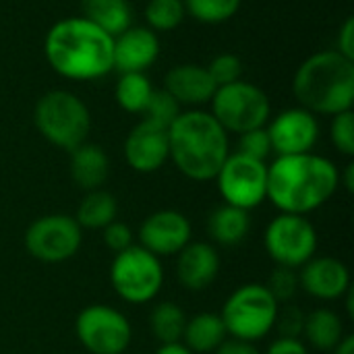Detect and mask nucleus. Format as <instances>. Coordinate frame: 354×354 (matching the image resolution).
Segmentation results:
<instances>
[{
	"label": "nucleus",
	"instance_id": "39",
	"mask_svg": "<svg viewBox=\"0 0 354 354\" xmlns=\"http://www.w3.org/2000/svg\"><path fill=\"white\" fill-rule=\"evenodd\" d=\"M214 354H261L257 351V346L253 342H245V340H224Z\"/></svg>",
	"mask_w": 354,
	"mask_h": 354
},
{
	"label": "nucleus",
	"instance_id": "36",
	"mask_svg": "<svg viewBox=\"0 0 354 354\" xmlns=\"http://www.w3.org/2000/svg\"><path fill=\"white\" fill-rule=\"evenodd\" d=\"M102 232H104V245L114 253H120V251H124V249H129L133 245V232L124 222L114 220Z\"/></svg>",
	"mask_w": 354,
	"mask_h": 354
},
{
	"label": "nucleus",
	"instance_id": "35",
	"mask_svg": "<svg viewBox=\"0 0 354 354\" xmlns=\"http://www.w3.org/2000/svg\"><path fill=\"white\" fill-rule=\"evenodd\" d=\"M305 313L297 305H284L278 307V315L274 322V330L278 332V338H292L301 340L303 338V328H305Z\"/></svg>",
	"mask_w": 354,
	"mask_h": 354
},
{
	"label": "nucleus",
	"instance_id": "25",
	"mask_svg": "<svg viewBox=\"0 0 354 354\" xmlns=\"http://www.w3.org/2000/svg\"><path fill=\"white\" fill-rule=\"evenodd\" d=\"M118 216V203L114 199V195H110L104 189H95L85 193V197L81 199L79 207H77V224L81 228H89V230H104L108 224H112Z\"/></svg>",
	"mask_w": 354,
	"mask_h": 354
},
{
	"label": "nucleus",
	"instance_id": "42",
	"mask_svg": "<svg viewBox=\"0 0 354 354\" xmlns=\"http://www.w3.org/2000/svg\"><path fill=\"white\" fill-rule=\"evenodd\" d=\"M334 354H354V336H342V340L334 348Z\"/></svg>",
	"mask_w": 354,
	"mask_h": 354
},
{
	"label": "nucleus",
	"instance_id": "1",
	"mask_svg": "<svg viewBox=\"0 0 354 354\" xmlns=\"http://www.w3.org/2000/svg\"><path fill=\"white\" fill-rule=\"evenodd\" d=\"M340 172L332 160L315 153L278 156L268 166V199L280 214L307 216L332 199Z\"/></svg>",
	"mask_w": 354,
	"mask_h": 354
},
{
	"label": "nucleus",
	"instance_id": "14",
	"mask_svg": "<svg viewBox=\"0 0 354 354\" xmlns=\"http://www.w3.org/2000/svg\"><path fill=\"white\" fill-rule=\"evenodd\" d=\"M191 222L185 214L174 209H160L147 216L139 228L141 247L156 257L178 255L191 243Z\"/></svg>",
	"mask_w": 354,
	"mask_h": 354
},
{
	"label": "nucleus",
	"instance_id": "33",
	"mask_svg": "<svg viewBox=\"0 0 354 354\" xmlns=\"http://www.w3.org/2000/svg\"><path fill=\"white\" fill-rule=\"evenodd\" d=\"M205 68H207L212 81L216 83V87L230 85V83L239 81L241 75H243L241 58L234 56V54H220V56H216Z\"/></svg>",
	"mask_w": 354,
	"mask_h": 354
},
{
	"label": "nucleus",
	"instance_id": "26",
	"mask_svg": "<svg viewBox=\"0 0 354 354\" xmlns=\"http://www.w3.org/2000/svg\"><path fill=\"white\" fill-rule=\"evenodd\" d=\"M185 326H187V315L176 303L170 301L158 303L149 313V330L160 344L180 342Z\"/></svg>",
	"mask_w": 354,
	"mask_h": 354
},
{
	"label": "nucleus",
	"instance_id": "12",
	"mask_svg": "<svg viewBox=\"0 0 354 354\" xmlns=\"http://www.w3.org/2000/svg\"><path fill=\"white\" fill-rule=\"evenodd\" d=\"M83 228L66 214H50L33 220L25 232L29 255L44 263H62L77 255Z\"/></svg>",
	"mask_w": 354,
	"mask_h": 354
},
{
	"label": "nucleus",
	"instance_id": "16",
	"mask_svg": "<svg viewBox=\"0 0 354 354\" xmlns=\"http://www.w3.org/2000/svg\"><path fill=\"white\" fill-rule=\"evenodd\" d=\"M299 270V286L313 299L338 301L351 288V272L336 257H311Z\"/></svg>",
	"mask_w": 354,
	"mask_h": 354
},
{
	"label": "nucleus",
	"instance_id": "38",
	"mask_svg": "<svg viewBox=\"0 0 354 354\" xmlns=\"http://www.w3.org/2000/svg\"><path fill=\"white\" fill-rule=\"evenodd\" d=\"M266 354H309L307 346L301 340L292 338H276Z\"/></svg>",
	"mask_w": 354,
	"mask_h": 354
},
{
	"label": "nucleus",
	"instance_id": "15",
	"mask_svg": "<svg viewBox=\"0 0 354 354\" xmlns=\"http://www.w3.org/2000/svg\"><path fill=\"white\" fill-rule=\"evenodd\" d=\"M124 158L135 172L151 174L160 170L170 158L168 129L143 118L137 127H133L124 141Z\"/></svg>",
	"mask_w": 354,
	"mask_h": 354
},
{
	"label": "nucleus",
	"instance_id": "21",
	"mask_svg": "<svg viewBox=\"0 0 354 354\" xmlns=\"http://www.w3.org/2000/svg\"><path fill=\"white\" fill-rule=\"evenodd\" d=\"M207 232L216 245H222V247L241 245L251 232L249 212L228 205V203H222L212 209V214L207 218Z\"/></svg>",
	"mask_w": 354,
	"mask_h": 354
},
{
	"label": "nucleus",
	"instance_id": "17",
	"mask_svg": "<svg viewBox=\"0 0 354 354\" xmlns=\"http://www.w3.org/2000/svg\"><path fill=\"white\" fill-rule=\"evenodd\" d=\"M160 54V39L149 27H129L114 37L112 60L122 73H145Z\"/></svg>",
	"mask_w": 354,
	"mask_h": 354
},
{
	"label": "nucleus",
	"instance_id": "23",
	"mask_svg": "<svg viewBox=\"0 0 354 354\" xmlns=\"http://www.w3.org/2000/svg\"><path fill=\"white\" fill-rule=\"evenodd\" d=\"M83 17L116 37L131 27V6L127 0H81Z\"/></svg>",
	"mask_w": 354,
	"mask_h": 354
},
{
	"label": "nucleus",
	"instance_id": "22",
	"mask_svg": "<svg viewBox=\"0 0 354 354\" xmlns=\"http://www.w3.org/2000/svg\"><path fill=\"white\" fill-rule=\"evenodd\" d=\"M228 340L224 322L220 313H197L191 319H187L185 332H183V344L193 354L216 353V348Z\"/></svg>",
	"mask_w": 354,
	"mask_h": 354
},
{
	"label": "nucleus",
	"instance_id": "32",
	"mask_svg": "<svg viewBox=\"0 0 354 354\" xmlns=\"http://www.w3.org/2000/svg\"><path fill=\"white\" fill-rule=\"evenodd\" d=\"M330 137L334 147L344 153V156H354V114L353 110L340 112L332 118L330 124Z\"/></svg>",
	"mask_w": 354,
	"mask_h": 354
},
{
	"label": "nucleus",
	"instance_id": "13",
	"mask_svg": "<svg viewBox=\"0 0 354 354\" xmlns=\"http://www.w3.org/2000/svg\"><path fill=\"white\" fill-rule=\"evenodd\" d=\"M272 143V151L278 156L309 153L319 137V124L315 114L305 108H290L280 112L266 127Z\"/></svg>",
	"mask_w": 354,
	"mask_h": 354
},
{
	"label": "nucleus",
	"instance_id": "40",
	"mask_svg": "<svg viewBox=\"0 0 354 354\" xmlns=\"http://www.w3.org/2000/svg\"><path fill=\"white\" fill-rule=\"evenodd\" d=\"M156 354H193L183 342L176 344H160V348L156 351Z\"/></svg>",
	"mask_w": 354,
	"mask_h": 354
},
{
	"label": "nucleus",
	"instance_id": "20",
	"mask_svg": "<svg viewBox=\"0 0 354 354\" xmlns=\"http://www.w3.org/2000/svg\"><path fill=\"white\" fill-rule=\"evenodd\" d=\"M71 153V178L85 193L102 189L110 174V160L106 151L95 143H81Z\"/></svg>",
	"mask_w": 354,
	"mask_h": 354
},
{
	"label": "nucleus",
	"instance_id": "11",
	"mask_svg": "<svg viewBox=\"0 0 354 354\" xmlns=\"http://www.w3.org/2000/svg\"><path fill=\"white\" fill-rule=\"evenodd\" d=\"M214 180L218 183V191L224 203L241 207L245 212H251L268 199L266 162L241 153H230Z\"/></svg>",
	"mask_w": 354,
	"mask_h": 354
},
{
	"label": "nucleus",
	"instance_id": "9",
	"mask_svg": "<svg viewBox=\"0 0 354 354\" xmlns=\"http://www.w3.org/2000/svg\"><path fill=\"white\" fill-rule=\"evenodd\" d=\"M263 247L270 259L282 268L299 270L317 251V232L307 216L278 214L263 232Z\"/></svg>",
	"mask_w": 354,
	"mask_h": 354
},
{
	"label": "nucleus",
	"instance_id": "30",
	"mask_svg": "<svg viewBox=\"0 0 354 354\" xmlns=\"http://www.w3.org/2000/svg\"><path fill=\"white\" fill-rule=\"evenodd\" d=\"M178 114H180V104L166 89H153L143 110V118L162 129H170V124L178 118Z\"/></svg>",
	"mask_w": 354,
	"mask_h": 354
},
{
	"label": "nucleus",
	"instance_id": "29",
	"mask_svg": "<svg viewBox=\"0 0 354 354\" xmlns=\"http://www.w3.org/2000/svg\"><path fill=\"white\" fill-rule=\"evenodd\" d=\"M183 0H149L145 8V19L151 31H172L185 19Z\"/></svg>",
	"mask_w": 354,
	"mask_h": 354
},
{
	"label": "nucleus",
	"instance_id": "18",
	"mask_svg": "<svg viewBox=\"0 0 354 354\" xmlns=\"http://www.w3.org/2000/svg\"><path fill=\"white\" fill-rule=\"evenodd\" d=\"M220 274V253L212 243L191 241L176 259V278L183 288L201 292L209 288Z\"/></svg>",
	"mask_w": 354,
	"mask_h": 354
},
{
	"label": "nucleus",
	"instance_id": "8",
	"mask_svg": "<svg viewBox=\"0 0 354 354\" xmlns=\"http://www.w3.org/2000/svg\"><path fill=\"white\" fill-rule=\"evenodd\" d=\"M270 100L253 83L234 81L230 85L218 87L212 97V116L220 122L226 133H247L261 129L270 120Z\"/></svg>",
	"mask_w": 354,
	"mask_h": 354
},
{
	"label": "nucleus",
	"instance_id": "27",
	"mask_svg": "<svg viewBox=\"0 0 354 354\" xmlns=\"http://www.w3.org/2000/svg\"><path fill=\"white\" fill-rule=\"evenodd\" d=\"M151 83L145 77V73H122L116 89H114V97L118 102V106L131 114H143L149 97H151Z\"/></svg>",
	"mask_w": 354,
	"mask_h": 354
},
{
	"label": "nucleus",
	"instance_id": "19",
	"mask_svg": "<svg viewBox=\"0 0 354 354\" xmlns=\"http://www.w3.org/2000/svg\"><path fill=\"white\" fill-rule=\"evenodd\" d=\"M164 89L183 106H201L212 102L216 93V83L212 81L205 66L199 64H178L170 68L164 77Z\"/></svg>",
	"mask_w": 354,
	"mask_h": 354
},
{
	"label": "nucleus",
	"instance_id": "34",
	"mask_svg": "<svg viewBox=\"0 0 354 354\" xmlns=\"http://www.w3.org/2000/svg\"><path fill=\"white\" fill-rule=\"evenodd\" d=\"M236 153L253 158V160H259V162H266L270 158V153H272V143H270V135H268L266 127L241 133L239 135V151Z\"/></svg>",
	"mask_w": 354,
	"mask_h": 354
},
{
	"label": "nucleus",
	"instance_id": "6",
	"mask_svg": "<svg viewBox=\"0 0 354 354\" xmlns=\"http://www.w3.org/2000/svg\"><path fill=\"white\" fill-rule=\"evenodd\" d=\"M278 307L263 284H243L226 299L220 317L230 338L255 344L274 330Z\"/></svg>",
	"mask_w": 354,
	"mask_h": 354
},
{
	"label": "nucleus",
	"instance_id": "37",
	"mask_svg": "<svg viewBox=\"0 0 354 354\" xmlns=\"http://www.w3.org/2000/svg\"><path fill=\"white\" fill-rule=\"evenodd\" d=\"M336 44H338L336 52H340L342 56H346V58L354 60V19L353 17H348V19L344 21V25L340 27Z\"/></svg>",
	"mask_w": 354,
	"mask_h": 354
},
{
	"label": "nucleus",
	"instance_id": "41",
	"mask_svg": "<svg viewBox=\"0 0 354 354\" xmlns=\"http://www.w3.org/2000/svg\"><path fill=\"white\" fill-rule=\"evenodd\" d=\"M340 185L348 191V193H353L354 191V164H348L346 168H344V172H340Z\"/></svg>",
	"mask_w": 354,
	"mask_h": 354
},
{
	"label": "nucleus",
	"instance_id": "7",
	"mask_svg": "<svg viewBox=\"0 0 354 354\" xmlns=\"http://www.w3.org/2000/svg\"><path fill=\"white\" fill-rule=\"evenodd\" d=\"M110 284L114 292L131 305L149 303L160 295L164 284L162 261L141 245H131L116 253L110 266Z\"/></svg>",
	"mask_w": 354,
	"mask_h": 354
},
{
	"label": "nucleus",
	"instance_id": "28",
	"mask_svg": "<svg viewBox=\"0 0 354 354\" xmlns=\"http://www.w3.org/2000/svg\"><path fill=\"white\" fill-rule=\"evenodd\" d=\"M183 2H185V10L193 19L209 25L232 19L241 8V0H183Z\"/></svg>",
	"mask_w": 354,
	"mask_h": 354
},
{
	"label": "nucleus",
	"instance_id": "24",
	"mask_svg": "<svg viewBox=\"0 0 354 354\" xmlns=\"http://www.w3.org/2000/svg\"><path fill=\"white\" fill-rule=\"evenodd\" d=\"M303 336L317 351H334L344 336L342 319L332 309H315L305 317Z\"/></svg>",
	"mask_w": 354,
	"mask_h": 354
},
{
	"label": "nucleus",
	"instance_id": "31",
	"mask_svg": "<svg viewBox=\"0 0 354 354\" xmlns=\"http://www.w3.org/2000/svg\"><path fill=\"white\" fill-rule=\"evenodd\" d=\"M263 286L270 290V295L276 299L278 305H288V301H292L297 290L301 288L299 286V272L278 266L270 274V278H268V282Z\"/></svg>",
	"mask_w": 354,
	"mask_h": 354
},
{
	"label": "nucleus",
	"instance_id": "2",
	"mask_svg": "<svg viewBox=\"0 0 354 354\" xmlns=\"http://www.w3.org/2000/svg\"><path fill=\"white\" fill-rule=\"evenodd\" d=\"M112 50L114 37L85 17L54 23L44 41L52 71L71 81H93L114 71Z\"/></svg>",
	"mask_w": 354,
	"mask_h": 354
},
{
	"label": "nucleus",
	"instance_id": "10",
	"mask_svg": "<svg viewBox=\"0 0 354 354\" xmlns=\"http://www.w3.org/2000/svg\"><path fill=\"white\" fill-rule=\"evenodd\" d=\"M75 334L89 354H122L133 338L129 319L118 309L100 303L77 315Z\"/></svg>",
	"mask_w": 354,
	"mask_h": 354
},
{
	"label": "nucleus",
	"instance_id": "4",
	"mask_svg": "<svg viewBox=\"0 0 354 354\" xmlns=\"http://www.w3.org/2000/svg\"><path fill=\"white\" fill-rule=\"evenodd\" d=\"M292 91L301 108L311 114L336 116L353 110L354 60L336 50L309 56L295 73Z\"/></svg>",
	"mask_w": 354,
	"mask_h": 354
},
{
	"label": "nucleus",
	"instance_id": "3",
	"mask_svg": "<svg viewBox=\"0 0 354 354\" xmlns=\"http://www.w3.org/2000/svg\"><path fill=\"white\" fill-rule=\"evenodd\" d=\"M168 147L180 174L197 183L214 180L230 156L228 133L203 110L178 114L168 129Z\"/></svg>",
	"mask_w": 354,
	"mask_h": 354
},
{
	"label": "nucleus",
	"instance_id": "5",
	"mask_svg": "<svg viewBox=\"0 0 354 354\" xmlns=\"http://www.w3.org/2000/svg\"><path fill=\"white\" fill-rule=\"evenodd\" d=\"M33 122L48 143L64 151H73L85 143L91 129L87 106L66 89H52L44 93L35 104Z\"/></svg>",
	"mask_w": 354,
	"mask_h": 354
}]
</instances>
